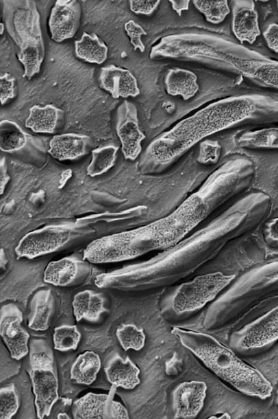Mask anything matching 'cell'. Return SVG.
I'll return each instance as SVG.
<instances>
[{"instance_id":"cell-1","label":"cell","mask_w":278,"mask_h":419,"mask_svg":"<svg viewBox=\"0 0 278 419\" xmlns=\"http://www.w3.org/2000/svg\"><path fill=\"white\" fill-rule=\"evenodd\" d=\"M270 206L269 196L262 192L244 195L205 226L155 256L115 271L116 287L143 291L170 286L192 275L234 240L261 225Z\"/></svg>"},{"instance_id":"cell-2","label":"cell","mask_w":278,"mask_h":419,"mask_svg":"<svg viewBox=\"0 0 278 419\" xmlns=\"http://www.w3.org/2000/svg\"><path fill=\"white\" fill-rule=\"evenodd\" d=\"M249 121L278 122V99L251 93L209 104L155 137L146 149L142 170L147 174L165 172L205 138Z\"/></svg>"},{"instance_id":"cell-3","label":"cell","mask_w":278,"mask_h":419,"mask_svg":"<svg viewBox=\"0 0 278 419\" xmlns=\"http://www.w3.org/2000/svg\"><path fill=\"white\" fill-rule=\"evenodd\" d=\"M149 58L197 63L240 75L259 87L278 90V60L216 34L164 36L151 47Z\"/></svg>"},{"instance_id":"cell-4","label":"cell","mask_w":278,"mask_h":419,"mask_svg":"<svg viewBox=\"0 0 278 419\" xmlns=\"http://www.w3.org/2000/svg\"><path fill=\"white\" fill-rule=\"evenodd\" d=\"M255 176V166L247 157H232L223 162L168 215L173 225V245L192 234L224 204L249 189Z\"/></svg>"},{"instance_id":"cell-5","label":"cell","mask_w":278,"mask_h":419,"mask_svg":"<svg viewBox=\"0 0 278 419\" xmlns=\"http://www.w3.org/2000/svg\"><path fill=\"white\" fill-rule=\"evenodd\" d=\"M171 333L209 370L238 392L261 400L272 395L268 380L243 361L231 347L209 334L193 330L175 327Z\"/></svg>"},{"instance_id":"cell-6","label":"cell","mask_w":278,"mask_h":419,"mask_svg":"<svg viewBox=\"0 0 278 419\" xmlns=\"http://www.w3.org/2000/svg\"><path fill=\"white\" fill-rule=\"evenodd\" d=\"M172 234V222L168 215L147 225L92 241L85 248L83 258L92 264L132 260L170 247Z\"/></svg>"},{"instance_id":"cell-7","label":"cell","mask_w":278,"mask_h":419,"mask_svg":"<svg viewBox=\"0 0 278 419\" xmlns=\"http://www.w3.org/2000/svg\"><path fill=\"white\" fill-rule=\"evenodd\" d=\"M6 30L18 48L17 58L23 65V77L31 80L40 71L45 47L40 16L34 1H2Z\"/></svg>"},{"instance_id":"cell-8","label":"cell","mask_w":278,"mask_h":419,"mask_svg":"<svg viewBox=\"0 0 278 419\" xmlns=\"http://www.w3.org/2000/svg\"><path fill=\"white\" fill-rule=\"evenodd\" d=\"M235 278L233 274L216 271L183 282L163 299L161 314L170 322L186 320L215 299Z\"/></svg>"},{"instance_id":"cell-9","label":"cell","mask_w":278,"mask_h":419,"mask_svg":"<svg viewBox=\"0 0 278 419\" xmlns=\"http://www.w3.org/2000/svg\"><path fill=\"white\" fill-rule=\"evenodd\" d=\"M54 354L49 344L42 339L29 342V367L36 416L48 417L59 399L58 378Z\"/></svg>"},{"instance_id":"cell-10","label":"cell","mask_w":278,"mask_h":419,"mask_svg":"<svg viewBox=\"0 0 278 419\" xmlns=\"http://www.w3.org/2000/svg\"><path fill=\"white\" fill-rule=\"evenodd\" d=\"M278 291V258L255 265L244 272L229 288L233 304L247 310L260 299Z\"/></svg>"},{"instance_id":"cell-11","label":"cell","mask_w":278,"mask_h":419,"mask_svg":"<svg viewBox=\"0 0 278 419\" xmlns=\"http://www.w3.org/2000/svg\"><path fill=\"white\" fill-rule=\"evenodd\" d=\"M278 341V305L243 327L229 339V346L240 354L263 353Z\"/></svg>"},{"instance_id":"cell-12","label":"cell","mask_w":278,"mask_h":419,"mask_svg":"<svg viewBox=\"0 0 278 419\" xmlns=\"http://www.w3.org/2000/svg\"><path fill=\"white\" fill-rule=\"evenodd\" d=\"M71 235L69 226H46L24 236L15 247V253L18 258L31 260L57 251L71 240Z\"/></svg>"},{"instance_id":"cell-13","label":"cell","mask_w":278,"mask_h":419,"mask_svg":"<svg viewBox=\"0 0 278 419\" xmlns=\"http://www.w3.org/2000/svg\"><path fill=\"white\" fill-rule=\"evenodd\" d=\"M117 387L112 385L108 394L89 392L73 402L74 418H129L126 408L114 400Z\"/></svg>"},{"instance_id":"cell-14","label":"cell","mask_w":278,"mask_h":419,"mask_svg":"<svg viewBox=\"0 0 278 419\" xmlns=\"http://www.w3.org/2000/svg\"><path fill=\"white\" fill-rule=\"evenodd\" d=\"M23 313L17 305L8 303L0 310V335L10 356L18 361L29 353V332L22 326Z\"/></svg>"},{"instance_id":"cell-15","label":"cell","mask_w":278,"mask_h":419,"mask_svg":"<svg viewBox=\"0 0 278 419\" xmlns=\"http://www.w3.org/2000/svg\"><path fill=\"white\" fill-rule=\"evenodd\" d=\"M116 131L125 159L135 160L142 151L141 142L146 136L140 128L137 107L131 102L125 100L118 107Z\"/></svg>"},{"instance_id":"cell-16","label":"cell","mask_w":278,"mask_h":419,"mask_svg":"<svg viewBox=\"0 0 278 419\" xmlns=\"http://www.w3.org/2000/svg\"><path fill=\"white\" fill-rule=\"evenodd\" d=\"M207 389L206 383L201 381L179 383L171 395L173 418H196L203 407Z\"/></svg>"},{"instance_id":"cell-17","label":"cell","mask_w":278,"mask_h":419,"mask_svg":"<svg viewBox=\"0 0 278 419\" xmlns=\"http://www.w3.org/2000/svg\"><path fill=\"white\" fill-rule=\"evenodd\" d=\"M81 7L76 0H58L49 15L48 25L51 38L57 43L71 38L77 32Z\"/></svg>"},{"instance_id":"cell-18","label":"cell","mask_w":278,"mask_h":419,"mask_svg":"<svg viewBox=\"0 0 278 419\" xmlns=\"http://www.w3.org/2000/svg\"><path fill=\"white\" fill-rule=\"evenodd\" d=\"M90 273V267L87 262L66 257L48 263L43 280L55 286H71L84 282Z\"/></svg>"},{"instance_id":"cell-19","label":"cell","mask_w":278,"mask_h":419,"mask_svg":"<svg viewBox=\"0 0 278 419\" xmlns=\"http://www.w3.org/2000/svg\"><path fill=\"white\" fill-rule=\"evenodd\" d=\"M231 30L240 44H253L261 34L253 1H232Z\"/></svg>"},{"instance_id":"cell-20","label":"cell","mask_w":278,"mask_h":419,"mask_svg":"<svg viewBox=\"0 0 278 419\" xmlns=\"http://www.w3.org/2000/svg\"><path fill=\"white\" fill-rule=\"evenodd\" d=\"M98 80L100 87L114 99L136 97L140 93L133 73L127 69L114 65L102 67Z\"/></svg>"},{"instance_id":"cell-21","label":"cell","mask_w":278,"mask_h":419,"mask_svg":"<svg viewBox=\"0 0 278 419\" xmlns=\"http://www.w3.org/2000/svg\"><path fill=\"white\" fill-rule=\"evenodd\" d=\"M93 141L90 137L75 133L54 135L49 142L48 153L58 161L74 160L88 152Z\"/></svg>"},{"instance_id":"cell-22","label":"cell","mask_w":278,"mask_h":419,"mask_svg":"<svg viewBox=\"0 0 278 419\" xmlns=\"http://www.w3.org/2000/svg\"><path fill=\"white\" fill-rule=\"evenodd\" d=\"M104 372L110 383L117 387L132 389L140 384V369L128 356L123 358L113 352L107 359Z\"/></svg>"},{"instance_id":"cell-23","label":"cell","mask_w":278,"mask_h":419,"mask_svg":"<svg viewBox=\"0 0 278 419\" xmlns=\"http://www.w3.org/2000/svg\"><path fill=\"white\" fill-rule=\"evenodd\" d=\"M42 139L34 137L15 122L3 120L0 122V148L8 153L18 152L25 149H44Z\"/></svg>"},{"instance_id":"cell-24","label":"cell","mask_w":278,"mask_h":419,"mask_svg":"<svg viewBox=\"0 0 278 419\" xmlns=\"http://www.w3.org/2000/svg\"><path fill=\"white\" fill-rule=\"evenodd\" d=\"M55 312V298L51 289L36 291L29 302L28 327L34 331H45L51 324Z\"/></svg>"},{"instance_id":"cell-25","label":"cell","mask_w":278,"mask_h":419,"mask_svg":"<svg viewBox=\"0 0 278 419\" xmlns=\"http://www.w3.org/2000/svg\"><path fill=\"white\" fill-rule=\"evenodd\" d=\"M72 306L77 321L85 319L90 322H97L103 313L109 312L103 294L92 290H84L75 294Z\"/></svg>"},{"instance_id":"cell-26","label":"cell","mask_w":278,"mask_h":419,"mask_svg":"<svg viewBox=\"0 0 278 419\" xmlns=\"http://www.w3.org/2000/svg\"><path fill=\"white\" fill-rule=\"evenodd\" d=\"M64 111L53 104L40 106L35 104L29 110L25 126L34 133H53L63 119Z\"/></svg>"},{"instance_id":"cell-27","label":"cell","mask_w":278,"mask_h":419,"mask_svg":"<svg viewBox=\"0 0 278 419\" xmlns=\"http://www.w3.org/2000/svg\"><path fill=\"white\" fill-rule=\"evenodd\" d=\"M197 80V76L193 71L176 67L167 71L164 82L168 95L181 96L184 100H188L199 89Z\"/></svg>"},{"instance_id":"cell-28","label":"cell","mask_w":278,"mask_h":419,"mask_svg":"<svg viewBox=\"0 0 278 419\" xmlns=\"http://www.w3.org/2000/svg\"><path fill=\"white\" fill-rule=\"evenodd\" d=\"M101 366L99 356L93 351H86L71 365L70 378L75 383L90 385L96 380Z\"/></svg>"},{"instance_id":"cell-29","label":"cell","mask_w":278,"mask_h":419,"mask_svg":"<svg viewBox=\"0 0 278 419\" xmlns=\"http://www.w3.org/2000/svg\"><path fill=\"white\" fill-rule=\"evenodd\" d=\"M108 47L95 33L84 32L75 41V56L89 63L102 64L108 58Z\"/></svg>"},{"instance_id":"cell-30","label":"cell","mask_w":278,"mask_h":419,"mask_svg":"<svg viewBox=\"0 0 278 419\" xmlns=\"http://www.w3.org/2000/svg\"><path fill=\"white\" fill-rule=\"evenodd\" d=\"M236 144L247 149H278V127L246 131L236 137Z\"/></svg>"},{"instance_id":"cell-31","label":"cell","mask_w":278,"mask_h":419,"mask_svg":"<svg viewBox=\"0 0 278 419\" xmlns=\"http://www.w3.org/2000/svg\"><path fill=\"white\" fill-rule=\"evenodd\" d=\"M118 147L107 145L92 150V158L87 168L88 176L94 177L109 170L115 163Z\"/></svg>"},{"instance_id":"cell-32","label":"cell","mask_w":278,"mask_h":419,"mask_svg":"<svg viewBox=\"0 0 278 419\" xmlns=\"http://www.w3.org/2000/svg\"><path fill=\"white\" fill-rule=\"evenodd\" d=\"M195 8L203 14L206 21L212 24L222 23L230 13L229 2L224 1H192Z\"/></svg>"},{"instance_id":"cell-33","label":"cell","mask_w":278,"mask_h":419,"mask_svg":"<svg viewBox=\"0 0 278 419\" xmlns=\"http://www.w3.org/2000/svg\"><path fill=\"white\" fill-rule=\"evenodd\" d=\"M117 339L125 351L129 349L139 351L145 344L143 330L133 324H121L115 332Z\"/></svg>"},{"instance_id":"cell-34","label":"cell","mask_w":278,"mask_h":419,"mask_svg":"<svg viewBox=\"0 0 278 419\" xmlns=\"http://www.w3.org/2000/svg\"><path fill=\"white\" fill-rule=\"evenodd\" d=\"M81 338V332L75 325L55 327L53 335L54 349L60 352L75 350L77 348Z\"/></svg>"},{"instance_id":"cell-35","label":"cell","mask_w":278,"mask_h":419,"mask_svg":"<svg viewBox=\"0 0 278 419\" xmlns=\"http://www.w3.org/2000/svg\"><path fill=\"white\" fill-rule=\"evenodd\" d=\"M20 406L19 396L14 383H10L0 389V418H12Z\"/></svg>"},{"instance_id":"cell-36","label":"cell","mask_w":278,"mask_h":419,"mask_svg":"<svg viewBox=\"0 0 278 419\" xmlns=\"http://www.w3.org/2000/svg\"><path fill=\"white\" fill-rule=\"evenodd\" d=\"M124 29L129 38L134 50L139 49L144 52L145 45L142 41V36L147 34L143 27L134 20H129L124 25Z\"/></svg>"},{"instance_id":"cell-37","label":"cell","mask_w":278,"mask_h":419,"mask_svg":"<svg viewBox=\"0 0 278 419\" xmlns=\"http://www.w3.org/2000/svg\"><path fill=\"white\" fill-rule=\"evenodd\" d=\"M16 78L8 72H4L0 76V100L1 105L9 100L16 96Z\"/></svg>"},{"instance_id":"cell-38","label":"cell","mask_w":278,"mask_h":419,"mask_svg":"<svg viewBox=\"0 0 278 419\" xmlns=\"http://www.w3.org/2000/svg\"><path fill=\"white\" fill-rule=\"evenodd\" d=\"M199 146L201 160L214 161L218 158L221 147L218 141L205 139L200 142Z\"/></svg>"},{"instance_id":"cell-39","label":"cell","mask_w":278,"mask_h":419,"mask_svg":"<svg viewBox=\"0 0 278 419\" xmlns=\"http://www.w3.org/2000/svg\"><path fill=\"white\" fill-rule=\"evenodd\" d=\"M160 1L131 0L130 10L136 14L151 15L157 8Z\"/></svg>"},{"instance_id":"cell-40","label":"cell","mask_w":278,"mask_h":419,"mask_svg":"<svg viewBox=\"0 0 278 419\" xmlns=\"http://www.w3.org/2000/svg\"><path fill=\"white\" fill-rule=\"evenodd\" d=\"M268 47L275 53H278V23H270L262 32Z\"/></svg>"},{"instance_id":"cell-41","label":"cell","mask_w":278,"mask_h":419,"mask_svg":"<svg viewBox=\"0 0 278 419\" xmlns=\"http://www.w3.org/2000/svg\"><path fill=\"white\" fill-rule=\"evenodd\" d=\"M263 236L268 243L278 242V217L271 219L266 224Z\"/></svg>"},{"instance_id":"cell-42","label":"cell","mask_w":278,"mask_h":419,"mask_svg":"<svg viewBox=\"0 0 278 419\" xmlns=\"http://www.w3.org/2000/svg\"><path fill=\"white\" fill-rule=\"evenodd\" d=\"M171 4L172 9L179 15L181 16L183 11H186L189 9L190 1H169Z\"/></svg>"},{"instance_id":"cell-43","label":"cell","mask_w":278,"mask_h":419,"mask_svg":"<svg viewBox=\"0 0 278 419\" xmlns=\"http://www.w3.org/2000/svg\"><path fill=\"white\" fill-rule=\"evenodd\" d=\"M10 179V177L7 172L5 161H4L3 159H1V168H0L1 194H2L3 193L6 184L8 183Z\"/></svg>"},{"instance_id":"cell-44","label":"cell","mask_w":278,"mask_h":419,"mask_svg":"<svg viewBox=\"0 0 278 419\" xmlns=\"http://www.w3.org/2000/svg\"><path fill=\"white\" fill-rule=\"evenodd\" d=\"M58 418H70L66 413H59L57 416Z\"/></svg>"},{"instance_id":"cell-45","label":"cell","mask_w":278,"mask_h":419,"mask_svg":"<svg viewBox=\"0 0 278 419\" xmlns=\"http://www.w3.org/2000/svg\"><path fill=\"white\" fill-rule=\"evenodd\" d=\"M5 24L4 23H1L0 24V34L2 35L3 34V31L5 30Z\"/></svg>"},{"instance_id":"cell-46","label":"cell","mask_w":278,"mask_h":419,"mask_svg":"<svg viewBox=\"0 0 278 419\" xmlns=\"http://www.w3.org/2000/svg\"><path fill=\"white\" fill-rule=\"evenodd\" d=\"M275 403L277 405H278V389L276 391V394H275Z\"/></svg>"},{"instance_id":"cell-47","label":"cell","mask_w":278,"mask_h":419,"mask_svg":"<svg viewBox=\"0 0 278 419\" xmlns=\"http://www.w3.org/2000/svg\"><path fill=\"white\" fill-rule=\"evenodd\" d=\"M277 8H278V1H277Z\"/></svg>"},{"instance_id":"cell-48","label":"cell","mask_w":278,"mask_h":419,"mask_svg":"<svg viewBox=\"0 0 278 419\" xmlns=\"http://www.w3.org/2000/svg\"><path fill=\"white\" fill-rule=\"evenodd\" d=\"M277 185H278V183H277Z\"/></svg>"}]
</instances>
